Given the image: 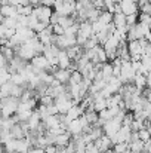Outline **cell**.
<instances>
[{
	"instance_id": "12",
	"label": "cell",
	"mask_w": 151,
	"mask_h": 153,
	"mask_svg": "<svg viewBox=\"0 0 151 153\" xmlns=\"http://www.w3.org/2000/svg\"><path fill=\"white\" fill-rule=\"evenodd\" d=\"M40 122H42V119H40V116H39V113H37V111H33V113H31V116L27 119V125H28L30 131L37 129V126L40 125Z\"/></svg>"
},
{
	"instance_id": "13",
	"label": "cell",
	"mask_w": 151,
	"mask_h": 153,
	"mask_svg": "<svg viewBox=\"0 0 151 153\" xmlns=\"http://www.w3.org/2000/svg\"><path fill=\"white\" fill-rule=\"evenodd\" d=\"M67 131H68L71 135H79V134H82V126H80V123H79V119L70 120L68 125H67Z\"/></svg>"
},
{
	"instance_id": "15",
	"label": "cell",
	"mask_w": 151,
	"mask_h": 153,
	"mask_svg": "<svg viewBox=\"0 0 151 153\" xmlns=\"http://www.w3.org/2000/svg\"><path fill=\"white\" fill-rule=\"evenodd\" d=\"M142 146H144V141H141L139 138L132 140V141L127 143V147H129V150L132 153H141L142 152Z\"/></svg>"
},
{
	"instance_id": "4",
	"label": "cell",
	"mask_w": 151,
	"mask_h": 153,
	"mask_svg": "<svg viewBox=\"0 0 151 153\" xmlns=\"http://www.w3.org/2000/svg\"><path fill=\"white\" fill-rule=\"evenodd\" d=\"M122 80L119 79V77H116V76H111L108 80H107V83H105V88L108 89V92L113 95V94H116V92H119V89L122 88Z\"/></svg>"
},
{
	"instance_id": "28",
	"label": "cell",
	"mask_w": 151,
	"mask_h": 153,
	"mask_svg": "<svg viewBox=\"0 0 151 153\" xmlns=\"http://www.w3.org/2000/svg\"><path fill=\"white\" fill-rule=\"evenodd\" d=\"M56 149H58V147H56L55 144H46V146L43 147V152L45 153H55Z\"/></svg>"
},
{
	"instance_id": "26",
	"label": "cell",
	"mask_w": 151,
	"mask_h": 153,
	"mask_svg": "<svg viewBox=\"0 0 151 153\" xmlns=\"http://www.w3.org/2000/svg\"><path fill=\"white\" fill-rule=\"evenodd\" d=\"M52 33L55 36H61V34H64V28L59 24H55V25H52Z\"/></svg>"
},
{
	"instance_id": "23",
	"label": "cell",
	"mask_w": 151,
	"mask_h": 153,
	"mask_svg": "<svg viewBox=\"0 0 151 153\" xmlns=\"http://www.w3.org/2000/svg\"><path fill=\"white\" fill-rule=\"evenodd\" d=\"M9 79H10V73L7 71V68L6 67L0 68V85L4 83V82H7Z\"/></svg>"
},
{
	"instance_id": "3",
	"label": "cell",
	"mask_w": 151,
	"mask_h": 153,
	"mask_svg": "<svg viewBox=\"0 0 151 153\" xmlns=\"http://www.w3.org/2000/svg\"><path fill=\"white\" fill-rule=\"evenodd\" d=\"M120 6V12L124 13V15H130V13H138V4L136 1H132V0H122L119 3Z\"/></svg>"
},
{
	"instance_id": "7",
	"label": "cell",
	"mask_w": 151,
	"mask_h": 153,
	"mask_svg": "<svg viewBox=\"0 0 151 153\" xmlns=\"http://www.w3.org/2000/svg\"><path fill=\"white\" fill-rule=\"evenodd\" d=\"M0 13L7 18V16H12V18H16L18 12H16V6L13 4H9V3H4V4H0Z\"/></svg>"
},
{
	"instance_id": "6",
	"label": "cell",
	"mask_w": 151,
	"mask_h": 153,
	"mask_svg": "<svg viewBox=\"0 0 151 153\" xmlns=\"http://www.w3.org/2000/svg\"><path fill=\"white\" fill-rule=\"evenodd\" d=\"M70 140H71V134H70L68 131H65V132H62V134L55 135L53 144H55L56 147H65V146L70 143Z\"/></svg>"
},
{
	"instance_id": "9",
	"label": "cell",
	"mask_w": 151,
	"mask_h": 153,
	"mask_svg": "<svg viewBox=\"0 0 151 153\" xmlns=\"http://www.w3.org/2000/svg\"><path fill=\"white\" fill-rule=\"evenodd\" d=\"M126 45H127L129 55H142V45L139 40H130L126 42Z\"/></svg>"
},
{
	"instance_id": "24",
	"label": "cell",
	"mask_w": 151,
	"mask_h": 153,
	"mask_svg": "<svg viewBox=\"0 0 151 153\" xmlns=\"http://www.w3.org/2000/svg\"><path fill=\"white\" fill-rule=\"evenodd\" d=\"M138 22V13H130V15H126V25L130 27V25H135Z\"/></svg>"
},
{
	"instance_id": "17",
	"label": "cell",
	"mask_w": 151,
	"mask_h": 153,
	"mask_svg": "<svg viewBox=\"0 0 151 153\" xmlns=\"http://www.w3.org/2000/svg\"><path fill=\"white\" fill-rule=\"evenodd\" d=\"M74 22H76V19H74L73 16H61V15H59V18H58V24H59L64 30H65L67 27L73 25Z\"/></svg>"
},
{
	"instance_id": "16",
	"label": "cell",
	"mask_w": 151,
	"mask_h": 153,
	"mask_svg": "<svg viewBox=\"0 0 151 153\" xmlns=\"http://www.w3.org/2000/svg\"><path fill=\"white\" fill-rule=\"evenodd\" d=\"M98 21H99L102 25H107V24H110V22L113 21V13H111V12H108L107 9H102V10L99 12Z\"/></svg>"
},
{
	"instance_id": "25",
	"label": "cell",
	"mask_w": 151,
	"mask_h": 153,
	"mask_svg": "<svg viewBox=\"0 0 151 153\" xmlns=\"http://www.w3.org/2000/svg\"><path fill=\"white\" fill-rule=\"evenodd\" d=\"M39 100H40V104H43V105H49V104H53V98H52L50 95H48V94H45V95H43V97H40Z\"/></svg>"
},
{
	"instance_id": "27",
	"label": "cell",
	"mask_w": 151,
	"mask_h": 153,
	"mask_svg": "<svg viewBox=\"0 0 151 153\" xmlns=\"http://www.w3.org/2000/svg\"><path fill=\"white\" fill-rule=\"evenodd\" d=\"M7 3L13 6H24V4H30V0H7Z\"/></svg>"
},
{
	"instance_id": "1",
	"label": "cell",
	"mask_w": 151,
	"mask_h": 153,
	"mask_svg": "<svg viewBox=\"0 0 151 153\" xmlns=\"http://www.w3.org/2000/svg\"><path fill=\"white\" fill-rule=\"evenodd\" d=\"M135 73H136V71L132 68L130 61H122V65H120V74H119V79L122 80V83H129V82H132Z\"/></svg>"
},
{
	"instance_id": "22",
	"label": "cell",
	"mask_w": 151,
	"mask_h": 153,
	"mask_svg": "<svg viewBox=\"0 0 151 153\" xmlns=\"http://www.w3.org/2000/svg\"><path fill=\"white\" fill-rule=\"evenodd\" d=\"M37 22H39V19H37V16H36L34 13H31V15L27 16V27H28V28L34 30V27H36Z\"/></svg>"
},
{
	"instance_id": "18",
	"label": "cell",
	"mask_w": 151,
	"mask_h": 153,
	"mask_svg": "<svg viewBox=\"0 0 151 153\" xmlns=\"http://www.w3.org/2000/svg\"><path fill=\"white\" fill-rule=\"evenodd\" d=\"M16 12L18 15H24V16H28L33 13V6L31 4H24V6H16Z\"/></svg>"
},
{
	"instance_id": "11",
	"label": "cell",
	"mask_w": 151,
	"mask_h": 153,
	"mask_svg": "<svg viewBox=\"0 0 151 153\" xmlns=\"http://www.w3.org/2000/svg\"><path fill=\"white\" fill-rule=\"evenodd\" d=\"M80 114H83V108L79 105V104H73L68 110H67V113H65V116L70 119V120H73V119H77Z\"/></svg>"
},
{
	"instance_id": "5",
	"label": "cell",
	"mask_w": 151,
	"mask_h": 153,
	"mask_svg": "<svg viewBox=\"0 0 151 153\" xmlns=\"http://www.w3.org/2000/svg\"><path fill=\"white\" fill-rule=\"evenodd\" d=\"M70 70L68 68H56V71L53 73V77L59 82V83H62V85H65V83H68V79H70Z\"/></svg>"
},
{
	"instance_id": "2",
	"label": "cell",
	"mask_w": 151,
	"mask_h": 153,
	"mask_svg": "<svg viewBox=\"0 0 151 153\" xmlns=\"http://www.w3.org/2000/svg\"><path fill=\"white\" fill-rule=\"evenodd\" d=\"M30 64L33 65L34 74L39 73V71H42V70H46V71H48V68L50 67L49 62H48V59H46V56H45L43 53H37V55H34V56L30 59Z\"/></svg>"
},
{
	"instance_id": "14",
	"label": "cell",
	"mask_w": 151,
	"mask_h": 153,
	"mask_svg": "<svg viewBox=\"0 0 151 153\" xmlns=\"http://www.w3.org/2000/svg\"><path fill=\"white\" fill-rule=\"evenodd\" d=\"M9 132H10L12 138H15V140H19V138H24V137H25V132L22 131V128H21L19 122H18V123H15V125L9 129Z\"/></svg>"
},
{
	"instance_id": "8",
	"label": "cell",
	"mask_w": 151,
	"mask_h": 153,
	"mask_svg": "<svg viewBox=\"0 0 151 153\" xmlns=\"http://www.w3.org/2000/svg\"><path fill=\"white\" fill-rule=\"evenodd\" d=\"M56 59H58V67H59V68H68L70 64H71V59L68 58L65 49H61V51L58 52Z\"/></svg>"
},
{
	"instance_id": "19",
	"label": "cell",
	"mask_w": 151,
	"mask_h": 153,
	"mask_svg": "<svg viewBox=\"0 0 151 153\" xmlns=\"http://www.w3.org/2000/svg\"><path fill=\"white\" fill-rule=\"evenodd\" d=\"M82 80H83V77H82V73H80L79 70H73V71L70 73L68 83H80Z\"/></svg>"
},
{
	"instance_id": "30",
	"label": "cell",
	"mask_w": 151,
	"mask_h": 153,
	"mask_svg": "<svg viewBox=\"0 0 151 153\" xmlns=\"http://www.w3.org/2000/svg\"><path fill=\"white\" fill-rule=\"evenodd\" d=\"M7 65V61H6V58L0 53V68H3V67H6Z\"/></svg>"
},
{
	"instance_id": "20",
	"label": "cell",
	"mask_w": 151,
	"mask_h": 153,
	"mask_svg": "<svg viewBox=\"0 0 151 153\" xmlns=\"http://www.w3.org/2000/svg\"><path fill=\"white\" fill-rule=\"evenodd\" d=\"M136 134H138V138L141 141H148L150 140V129L148 128H141V129L136 131Z\"/></svg>"
},
{
	"instance_id": "29",
	"label": "cell",
	"mask_w": 151,
	"mask_h": 153,
	"mask_svg": "<svg viewBox=\"0 0 151 153\" xmlns=\"http://www.w3.org/2000/svg\"><path fill=\"white\" fill-rule=\"evenodd\" d=\"M139 12H144V13H150L151 12V4L150 3H145L144 6L139 7Z\"/></svg>"
},
{
	"instance_id": "21",
	"label": "cell",
	"mask_w": 151,
	"mask_h": 153,
	"mask_svg": "<svg viewBox=\"0 0 151 153\" xmlns=\"http://www.w3.org/2000/svg\"><path fill=\"white\" fill-rule=\"evenodd\" d=\"M0 24H3L6 28H13V30H15V27H16V19L12 18V16H7V18H3V21H1Z\"/></svg>"
},
{
	"instance_id": "10",
	"label": "cell",
	"mask_w": 151,
	"mask_h": 153,
	"mask_svg": "<svg viewBox=\"0 0 151 153\" xmlns=\"http://www.w3.org/2000/svg\"><path fill=\"white\" fill-rule=\"evenodd\" d=\"M98 74H99L101 79H104L107 82L113 76V65L110 62H102V67H101V70L98 71Z\"/></svg>"
}]
</instances>
